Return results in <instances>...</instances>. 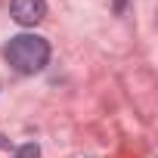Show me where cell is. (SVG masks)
I'll return each instance as SVG.
<instances>
[{"mask_svg":"<svg viewBox=\"0 0 158 158\" xmlns=\"http://www.w3.org/2000/svg\"><path fill=\"white\" fill-rule=\"evenodd\" d=\"M3 56H6V62L16 71L37 74L47 65V59H50V44L44 37H37V34H16V37H10Z\"/></svg>","mask_w":158,"mask_h":158,"instance_id":"cell-1","label":"cell"},{"mask_svg":"<svg viewBox=\"0 0 158 158\" xmlns=\"http://www.w3.org/2000/svg\"><path fill=\"white\" fill-rule=\"evenodd\" d=\"M10 13L19 25H37L47 16V0H13Z\"/></svg>","mask_w":158,"mask_h":158,"instance_id":"cell-2","label":"cell"},{"mask_svg":"<svg viewBox=\"0 0 158 158\" xmlns=\"http://www.w3.org/2000/svg\"><path fill=\"white\" fill-rule=\"evenodd\" d=\"M115 6H118V10H121V6H124V0H115Z\"/></svg>","mask_w":158,"mask_h":158,"instance_id":"cell-3","label":"cell"}]
</instances>
